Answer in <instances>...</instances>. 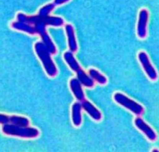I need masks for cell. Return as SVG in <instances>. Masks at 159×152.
<instances>
[{
    "mask_svg": "<svg viewBox=\"0 0 159 152\" xmlns=\"http://www.w3.org/2000/svg\"><path fill=\"white\" fill-rule=\"evenodd\" d=\"M152 152H159V149L157 148H154L152 149V150H151Z\"/></svg>",
    "mask_w": 159,
    "mask_h": 152,
    "instance_id": "e0dca14e",
    "label": "cell"
},
{
    "mask_svg": "<svg viewBox=\"0 0 159 152\" xmlns=\"http://www.w3.org/2000/svg\"><path fill=\"white\" fill-rule=\"evenodd\" d=\"M9 117L4 115L3 114H0V123L1 124H6L9 123Z\"/></svg>",
    "mask_w": 159,
    "mask_h": 152,
    "instance_id": "9a60e30c",
    "label": "cell"
},
{
    "mask_svg": "<svg viewBox=\"0 0 159 152\" xmlns=\"http://www.w3.org/2000/svg\"><path fill=\"white\" fill-rule=\"evenodd\" d=\"M81 104L76 102L73 104L71 108V118L74 125L76 127H79L81 125L82 110Z\"/></svg>",
    "mask_w": 159,
    "mask_h": 152,
    "instance_id": "7c38bea8",
    "label": "cell"
},
{
    "mask_svg": "<svg viewBox=\"0 0 159 152\" xmlns=\"http://www.w3.org/2000/svg\"><path fill=\"white\" fill-rule=\"evenodd\" d=\"M113 98L116 103L136 116H141L144 113V107L141 104L130 98L123 93L120 92L115 93L113 96Z\"/></svg>",
    "mask_w": 159,
    "mask_h": 152,
    "instance_id": "277c9868",
    "label": "cell"
},
{
    "mask_svg": "<svg viewBox=\"0 0 159 152\" xmlns=\"http://www.w3.org/2000/svg\"><path fill=\"white\" fill-rule=\"evenodd\" d=\"M65 31L68 38L69 50L72 53L76 52L78 50V46L73 26L70 23H67L65 25Z\"/></svg>",
    "mask_w": 159,
    "mask_h": 152,
    "instance_id": "9c48e42d",
    "label": "cell"
},
{
    "mask_svg": "<svg viewBox=\"0 0 159 152\" xmlns=\"http://www.w3.org/2000/svg\"><path fill=\"white\" fill-rule=\"evenodd\" d=\"M9 122L12 125L21 127H28L30 125V121L25 117L19 116H12L9 117Z\"/></svg>",
    "mask_w": 159,
    "mask_h": 152,
    "instance_id": "5bb4252c",
    "label": "cell"
},
{
    "mask_svg": "<svg viewBox=\"0 0 159 152\" xmlns=\"http://www.w3.org/2000/svg\"><path fill=\"white\" fill-rule=\"evenodd\" d=\"M134 123L135 127L144 134L149 141L151 142L157 141V135L155 130L140 116H138L135 118Z\"/></svg>",
    "mask_w": 159,
    "mask_h": 152,
    "instance_id": "ba28073f",
    "label": "cell"
},
{
    "mask_svg": "<svg viewBox=\"0 0 159 152\" xmlns=\"http://www.w3.org/2000/svg\"><path fill=\"white\" fill-rule=\"evenodd\" d=\"M63 58L69 68L76 73L78 79L82 84L84 85V87L89 88L94 87V80L82 69L79 64L74 56L73 53L70 51L66 52L63 54Z\"/></svg>",
    "mask_w": 159,
    "mask_h": 152,
    "instance_id": "3957f363",
    "label": "cell"
},
{
    "mask_svg": "<svg viewBox=\"0 0 159 152\" xmlns=\"http://www.w3.org/2000/svg\"><path fill=\"white\" fill-rule=\"evenodd\" d=\"M2 131L7 135L30 139L38 137L40 134L39 130L35 128L21 127L12 124L4 125Z\"/></svg>",
    "mask_w": 159,
    "mask_h": 152,
    "instance_id": "5b68a950",
    "label": "cell"
},
{
    "mask_svg": "<svg viewBox=\"0 0 159 152\" xmlns=\"http://www.w3.org/2000/svg\"><path fill=\"white\" fill-rule=\"evenodd\" d=\"M34 49L48 76L52 77L56 76L57 74V66L50 57L52 54L44 43L41 41L36 42Z\"/></svg>",
    "mask_w": 159,
    "mask_h": 152,
    "instance_id": "7a4b0ae2",
    "label": "cell"
},
{
    "mask_svg": "<svg viewBox=\"0 0 159 152\" xmlns=\"http://www.w3.org/2000/svg\"><path fill=\"white\" fill-rule=\"evenodd\" d=\"M81 85L77 78H72L69 82L70 88L75 97L80 101L82 102L84 100V93Z\"/></svg>",
    "mask_w": 159,
    "mask_h": 152,
    "instance_id": "30bf717a",
    "label": "cell"
},
{
    "mask_svg": "<svg viewBox=\"0 0 159 152\" xmlns=\"http://www.w3.org/2000/svg\"><path fill=\"white\" fill-rule=\"evenodd\" d=\"M56 6L57 4L54 2L48 3L40 9L38 14L33 16L19 13L17 15V21L11 23V27L31 35L39 34L50 53L55 55L57 53V48L46 28L48 26L60 27L65 24L62 17L50 15Z\"/></svg>",
    "mask_w": 159,
    "mask_h": 152,
    "instance_id": "6da1fadb",
    "label": "cell"
},
{
    "mask_svg": "<svg viewBox=\"0 0 159 152\" xmlns=\"http://www.w3.org/2000/svg\"><path fill=\"white\" fill-rule=\"evenodd\" d=\"M89 75L93 80H95L96 82L101 85H105L107 83V78L103 75L98 70L94 69H90L88 71Z\"/></svg>",
    "mask_w": 159,
    "mask_h": 152,
    "instance_id": "4fadbf2b",
    "label": "cell"
},
{
    "mask_svg": "<svg viewBox=\"0 0 159 152\" xmlns=\"http://www.w3.org/2000/svg\"><path fill=\"white\" fill-rule=\"evenodd\" d=\"M149 19V12L148 10L146 8L141 9L139 12L136 26L137 36L140 39H144L147 36Z\"/></svg>",
    "mask_w": 159,
    "mask_h": 152,
    "instance_id": "52a82bcc",
    "label": "cell"
},
{
    "mask_svg": "<svg viewBox=\"0 0 159 152\" xmlns=\"http://www.w3.org/2000/svg\"><path fill=\"white\" fill-rule=\"evenodd\" d=\"M70 1V0H54V2L57 4V6H60V5H62V4L68 3Z\"/></svg>",
    "mask_w": 159,
    "mask_h": 152,
    "instance_id": "2e32d148",
    "label": "cell"
},
{
    "mask_svg": "<svg viewBox=\"0 0 159 152\" xmlns=\"http://www.w3.org/2000/svg\"><path fill=\"white\" fill-rule=\"evenodd\" d=\"M138 59L145 74L151 81H156L158 78V72L151 62L148 54L141 51L138 54Z\"/></svg>",
    "mask_w": 159,
    "mask_h": 152,
    "instance_id": "8992f818",
    "label": "cell"
},
{
    "mask_svg": "<svg viewBox=\"0 0 159 152\" xmlns=\"http://www.w3.org/2000/svg\"><path fill=\"white\" fill-rule=\"evenodd\" d=\"M82 107L87 112L90 117L96 121H100L102 118V114L90 102L84 100L81 104Z\"/></svg>",
    "mask_w": 159,
    "mask_h": 152,
    "instance_id": "8fae6325",
    "label": "cell"
}]
</instances>
